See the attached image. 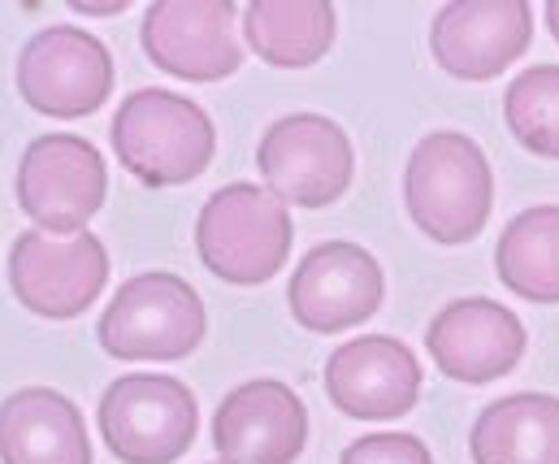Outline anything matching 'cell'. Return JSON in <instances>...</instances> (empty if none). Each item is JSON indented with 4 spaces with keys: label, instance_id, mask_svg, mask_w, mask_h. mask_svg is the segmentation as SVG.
Returning <instances> with one entry per match:
<instances>
[{
    "label": "cell",
    "instance_id": "21",
    "mask_svg": "<svg viewBox=\"0 0 559 464\" xmlns=\"http://www.w3.org/2000/svg\"><path fill=\"white\" fill-rule=\"evenodd\" d=\"M338 464H433V456L417 435H365Z\"/></svg>",
    "mask_w": 559,
    "mask_h": 464
},
{
    "label": "cell",
    "instance_id": "9",
    "mask_svg": "<svg viewBox=\"0 0 559 464\" xmlns=\"http://www.w3.org/2000/svg\"><path fill=\"white\" fill-rule=\"evenodd\" d=\"M109 283L105 243L83 230L70 239H48L44 230H26L9 248V287L22 309L48 321H66L87 312Z\"/></svg>",
    "mask_w": 559,
    "mask_h": 464
},
{
    "label": "cell",
    "instance_id": "22",
    "mask_svg": "<svg viewBox=\"0 0 559 464\" xmlns=\"http://www.w3.org/2000/svg\"><path fill=\"white\" fill-rule=\"evenodd\" d=\"M70 9L87 13V17H118V13H127V0H114V4H83V0H74Z\"/></svg>",
    "mask_w": 559,
    "mask_h": 464
},
{
    "label": "cell",
    "instance_id": "10",
    "mask_svg": "<svg viewBox=\"0 0 559 464\" xmlns=\"http://www.w3.org/2000/svg\"><path fill=\"white\" fill-rule=\"evenodd\" d=\"M230 0H156L143 13L140 44L147 61L187 83L230 79L243 61Z\"/></svg>",
    "mask_w": 559,
    "mask_h": 464
},
{
    "label": "cell",
    "instance_id": "23",
    "mask_svg": "<svg viewBox=\"0 0 559 464\" xmlns=\"http://www.w3.org/2000/svg\"><path fill=\"white\" fill-rule=\"evenodd\" d=\"M543 17H547V31L556 35V44H559V0H551V4L543 9Z\"/></svg>",
    "mask_w": 559,
    "mask_h": 464
},
{
    "label": "cell",
    "instance_id": "15",
    "mask_svg": "<svg viewBox=\"0 0 559 464\" xmlns=\"http://www.w3.org/2000/svg\"><path fill=\"white\" fill-rule=\"evenodd\" d=\"M433 365L468 386H486L495 378H508L525 356V325L521 317L486 296L451 300L433 312L425 330Z\"/></svg>",
    "mask_w": 559,
    "mask_h": 464
},
{
    "label": "cell",
    "instance_id": "5",
    "mask_svg": "<svg viewBox=\"0 0 559 464\" xmlns=\"http://www.w3.org/2000/svg\"><path fill=\"white\" fill-rule=\"evenodd\" d=\"M200 430L187 382L165 373H127L100 395V435L127 464H174Z\"/></svg>",
    "mask_w": 559,
    "mask_h": 464
},
{
    "label": "cell",
    "instance_id": "1",
    "mask_svg": "<svg viewBox=\"0 0 559 464\" xmlns=\"http://www.w3.org/2000/svg\"><path fill=\"white\" fill-rule=\"evenodd\" d=\"M404 200L425 239L447 248L468 243L490 222V204H495L490 160L468 135L433 131L408 156Z\"/></svg>",
    "mask_w": 559,
    "mask_h": 464
},
{
    "label": "cell",
    "instance_id": "14",
    "mask_svg": "<svg viewBox=\"0 0 559 464\" xmlns=\"http://www.w3.org/2000/svg\"><path fill=\"white\" fill-rule=\"evenodd\" d=\"M308 443V408L278 378L235 386L213 413L222 464H290Z\"/></svg>",
    "mask_w": 559,
    "mask_h": 464
},
{
    "label": "cell",
    "instance_id": "7",
    "mask_svg": "<svg viewBox=\"0 0 559 464\" xmlns=\"http://www.w3.org/2000/svg\"><path fill=\"white\" fill-rule=\"evenodd\" d=\"M257 165L265 191H274L282 204L325 209L352 187L356 153L347 131L325 114H286L265 131Z\"/></svg>",
    "mask_w": 559,
    "mask_h": 464
},
{
    "label": "cell",
    "instance_id": "3",
    "mask_svg": "<svg viewBox=\"0 0 559 464\" xmlns=\"http://www.w3.org/2000/svg\"><path fill=\"white\" fill-rule=\"evenodd\" d=\"M290 213L274 191L257 182H230L209 195L195 222L200 261L235 287H257L282 274L290 257Z\"/></svg>",
    "mask_w": 559,
    "mask_h": 464
},
{
    "label": "cell",
    "instance_id": "6",
    "mask_svg": "<svg viewBox=\"0 0 559 464\" xmlns=\"http://www.w3.org/2000/svg\"><path fill=\"white\" fill-rule=\"evenodd\" d=\"M109 195L105 156L83 135H39L17 165V209L44 235H83Z\"/></svg>",
    "mask_w": 559,
    "mask_h": 464
},
{
    "label": "cell",
    "instance_id": "18",
    "mask_svg": "<svg viewBox=\"0 0 559 464\" xmlns=\"http://www.w3.org/2000/svg\"><path fill=\"white\" fill-rule=\"evenodd\" d=\"M334 26L338 17L325 0H252L243 9L248 48L278 70L317 66L334 44Z\"/></svg>",
    "mask_w": 559,
    "mask_h": 464
},
{
    "label": "cell",
    "instance_id": "8",
    "mask_svg": "<svg viewBox=\"0 0 559 464\" xmlns=\"http://www.w3.org/2000/svg\"><path fill=\"white\" fill-rule=\"evenodd\" d=\"M17 92L48 118H87L114 92V57L92 31L44 26L17 57Z\"/></svg>",
    "mask_w": 559,
    "mask_h": 464
},
{
    "label": "cell",
    "instance_id": "12",
    "mask_svg": "<svg viewBox=\"0 0 559 464\" xmlns=\"http://www.w3.org/2000/svg\"><path fill=\"white\" fill-rule=\"evenodd\" d=\"M382 296H386L382 265L373 261V252H365L360 243H347V239L317 243L299 261V270L290 274V287H286L290 317L317 334H338V330L369 321L382 309Z\"/></svg>",
    "mask_w": 559,
    "mask_h": 464
},
{
    "label": "cell",
    "instance_id": "13",
    "mask_svg": "<svg viewBox=\"0 0 559 464\" xmlns=\"http://www.w3.org/2000/svg\"><path fill=\"white\" fill-rule=\"evenodd\" d=\"M325 395L356 421H395L420 400V360L391 334H365L325 360Z\"/></svg>",
    "mask_w": 559,
    "mask_h": 464
},
{
    "label": "cell",
    "instance_id": "2",
    "mask_svg": "<svg viewBox=\"0 0 559 464\" xmlns=\"http://www.w3.org/2000/svg\"><path fill=\"white\" fill-rule=\"evenodd\" d=\"M109 140L122 169H131L147 187L191 182L209 169V160L217 153L213 118L195 100L165 87L131 92L118 105Z\"/></svg>",
    "mask_w": 559,
    "mask_h": 464
},
{
    "label": "cell",
    "instance_id": "17",
    "mask_svg": "<svg viewBox=\"0 0 559 464\" xmlns=\"http://www.w3.org/2000/svg\"><path fill=\"white\" fill-rule=\"evenodd\" d=\"M473 464H559V395H503L473 421Z\"/></svg>",
    "mask_w": 559,
    "mask_h": 464
},
{
    "label": "cell",
    "instance_id": "19",
    "mask_svg": "<svg viewBox=\"0 0 559 464\" xmlns=\"http://www.w3.org/2000/svg\"><path fill=\"white\" fill-rule=\"evenodd\" d=\"M495 274L534 305H559V204H534L508 222L495 248Z\"/></svg>",
    "mask_w": 559,
    "mask_h": 464
},
{
    "label": "cell",
    "instance_id": "11",
    "mask_svg": "<svg viewBox=\"0 0 559 464\" xmlns=\"http://www.w3.org/2000/svg\"><path fill=\"white\" fill-rule=\"evenodd\" d=\"M534 39V9L525 0H451L433 13L429 52L464 83L499 79L525 57Z\"/></svg>",
    "mask_w": 559,
    "mask_h": 464
},
{
    "label": "cell",
    "instance_id": "4",
    "mask_svg": "<svg viewBox=\"0 0 559 464\" xmlns=\"http://www.w3.org/2000/svg\"><path fill=\"white\" fill-rule=\"evenodd\" d=\"M209 317L200 292L165 270L135 274L118 287L96 334L100 347L118 360H178L204 343Z\"/></svg>",
    "mask_w": 559,
    "mask_h": 464
},
{
    "label": "cell",
    "instance_id": "16",
    "mask_svg": "<svg viewBox=\"0 0 559 464\" xmlns=\"http://www.w3.org/2000/svg\"><path fill=\"white\" fill-rule=\"evenodd\" d=\"M0 464H92L83 413L52 386H22L0 404Z\"/></svg>",
    "mask_w": 559,
    "mask_h": 464
},
{
    "label": "cell",
    "instance_id": "20",
    "mask_svg": "<svg viewBox=\"0 0 559 464\" xmlns=\"http://www.w3.org/2000/svg\"><path fill=\"white\" fill-rule=\"evenodd\" d=\"M508 131L534 156L559 160V66H530L503 96Z\"/></svg>",
    "mask_w": 559,
    "mask_h": 464
}]
</instances>
